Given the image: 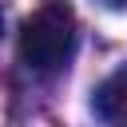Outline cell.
I'll return each instance as SVG.
<instances>
[{
  "label": "cell",
  "instance_id": "obj_1",
  "mask_svg": "<svg viewBox=\"0 0 127 127\" xmlns=\"http://www.w3.org/2000/svg\"><path fill=\"white\" fill-rule=\"evenodd\" d=\"M71 48H75V12L64 0H44L20 28V60L40 75L60 71Z\"/></svg>",
  "mask_w": 127,
  "mask_h": 127
},
{
  "label": "cell",
  "instance_id": "obj_2",
  "mask_svg": "<svg viewBox=\"0 0 127 127\" xmlns=\"http://www.w3.org/2000/svg\"><path fill=\"white\" fill-rule=\"evenodd\" d=\"M91 111L103 123H127V64H119L91 95Z\"/></svg>",
  "mask_w": 127,
  "mask_h": 127
},
{
  "label": "cell",
  "instance_id": "obj_3",
  "mask_svg": "<svg viewBox=\"0 0 127 127\" xmlns=\"http://www.w3.org/2000/svg\"><path fill=\"white\" fill-rule=\"evenodd\" d=\"M107 8H127V0H103Z\"/></svg>",
  "mask_w": 127,
  "mask_h": 127
},
{
  "label": "cell",
  "instance_id": "obj_4",
  "mask_svg": "<svg viewBox=\"0 0 127 127\" xmlns=\"http://www.w3.org/2000/svg\"><path fill=\"white\" fill-rule=\"evenodd\" d=\"M0 28H4V16H0Z\"/></svg>",
  "mask_w": 127,
  "mask_h": 127
}]
</instances>
